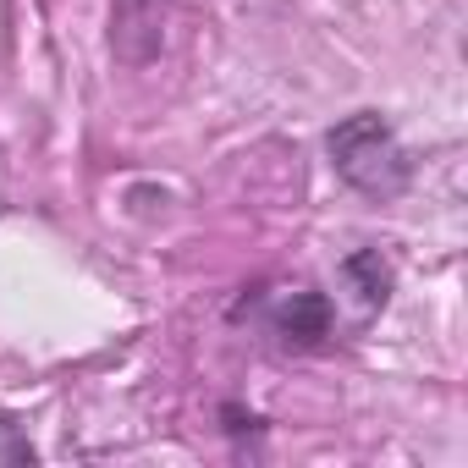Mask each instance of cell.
<instances>
[{"label": "cell", "instance_id": "6da1fadb", "mask_svg": "<svg viewBox=\"0 0 468 468\" xmlns=\"http://www.w3.org/2000/svg\"><path fill=\"white\" fill-rule=\"evenodd\" d=\"M325 149H331L336 176L353 193H369V198H397L408 187V176H413V160H408L402 138L375 111H358L347 122H336L331 138H325Z\"/></svg>", "mask_w": 468, "mask_h": 468}, {"label": "cell", "instance_id": "7a4b0ae2", "mask_svg": "<svg viewBox=\"0 0 468 468\" xmlns=\"http://www.w3.org/2000/svg\"><path fill=\"white\" fill-rule=\"evenodd\" d=\"M331 320H336V309L314 287H292V292H282L271 303V325H276V336L287 347H320L331 336Z\"/></svg>", "mask_w": 468, "mask_h": 468}, {"label": "cell", "instance_id": "3957f363", "mask_svg": "<svg viewBox=\"0 0 468 468\" xmlns=\"http://www.w3.org/2000/svg\"><path fill=\"white\" fill-rule=\"evenodd\" d=\"M342 276L358 287V298H364V309H386V298H391V265L375 254V249H364V254H353L347 265H342Z\"/></svg>", "mask_w": 468, "mask_h": 468}, {"label": "cell", "instance_id": "277c9868", "mask_svg": "<svg viewBox=\"0 0 468 468\" xmlns=\"http://www.w3.org/2000/svg\"><path fill=\"white\" fill-rule=\"evenodd\" d=\"M0 457H12V463H34V457H39L34 441H23L12 419H0Z\"/></svg>", "mask_w": 468, "mask_h": 468}]
</instances>
